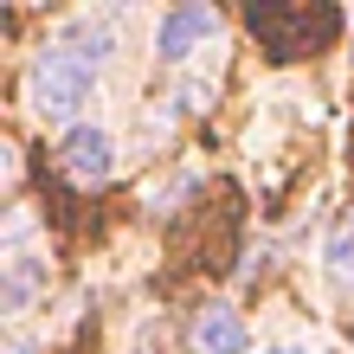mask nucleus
<instances>
[{"instance_id":"5","label":"nucleus","mask_w":354,"mask_h":354,"mask_svg":"<svg viewBox=\"0 0 354 354\" xmlns=\"http://www.w3.org/2000/svg\"><path fill=\"white\" fill-rule=\"evenodd\" d=\"M322 258H328V270H335L342 283H354V232H335V239H328V252H322Z\"/></svg>"},{"instance_id":"7","label":"nucleus","mask_w":354,"mask_h":354,"mask_svg":"<svg viewBox=\"0 0 354 354\" xmlns=\"http://www.w3.org/2000/svg\"><path fill=\"white\" fill-rule=\"evenodd\" d=\"M328 354H348V348H328Z\"/></svg>"},{"instance_id":"4","label":"nucleus","mask_w":354,"mask_h":354,"mask_svg":"<svg viewBox=\"0 0 354 354\" xmlns=\"http://www.w3.org/2000/svg\"><path fill=\"white\" fill-rule=\"evenodd\" d=\"M194 348L200 354H245V322L232 303H206L194 322Z\"/></svg>"},{"instance_id":"2","label":"nucleus","mask_w":354,"mask_h":354,"mask_svg":"<svg viewBox=\"0 0 354 354\" xmlns=\"http://www.w3.org/2000/svg\"><path fill=\"white\" fill-rule=\"evenodd\" d=\"M213 32H219V13L213 7H200V0H194V7H168L161 26H155V58H161V65H187Z\"/></svg>"},{"instance_id":"3","label":"nucleus","mask_w":354,"mask_h":354,"mask_svg":"<svg viewBox=\"0 0 354 354\" xmlns=\"http://www.w3.org/2000/svg\"><path fill=\"white\" fill-rule=\"evenodd\" d=\"M110 168H116V136L110 129H91V122L65 129V174L71 180L97 187V180H110Z\"/></svg>"},{"instance_id":"1","label":"nucleus","mask_w":354,"mask_h":354,"mask_svg":"<svg viewBox=\"0 0 354 354\" xmlns=\"http://www.w3.org/2000/svg\"><path fill=\"white\" fill-rule=\"evenodd\" d=\"M110 52H116V26H110L103 13L65 19V26L39 46L32 71H26V103H32V116H39V122H71V116L91 103L103 65H110Z\"/></svg>"},{"instance_id":"6","label":"nucleus","mask_w":354,"mask_h":354,"mask_svg":"<svg viewBox=\"0 0 354 354\" xmlns=\"http://www.w3.org/2000/svg\"><path fill=\"white\" fill-rule=\"evenodd\" d=\"M264 354H297V348H264Z\"/></svg>"}]
</instances>
